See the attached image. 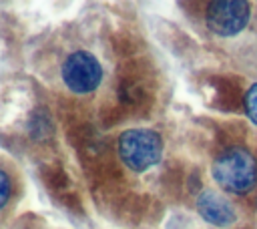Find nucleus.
Returning <instances> with one entry per match:
<instances>
[{
    "mask_svg": "<svg viewBox=\"0 0 257 229\" xmlns=\"http://www.w3.org/2000/svg\"><path fill=\"white\" fill-rule=\"evenodd\" d=\"M195 205L199 215L215 227H231L237 221V211L233 203L227 197H223L219 191H213V189L201 191Z\"/></svg>",
    "mask_w": 257,
    "mask_h": 229,
    "instance_id": "nucleus-5",
    "label": "nucleus"
},
{
    "mask_svg": "<svg viewBox=\"0 0 257 229\" xmlns=\"http://www.w3.org/2000/svg\"><path fill=\"white\" fill-rule=\"evenodd\" d=\"M249 16V4L243 0H215L207 6L205 22L219 36H235L247 26Z\"/></svg>",
    "mask_w": 257,
    "mask_h": 229,
    "instance_id": "nucleus-4",
    "label": "nucleus"
},
{
    "mask_svg": "<svg viewBox=\"0 0 257 229\" xmlns=\"http://www.w3.org/2000/svg\"><path fill=\"white\" fill-rule=\"evenodd\" d=\"M211 173L225 191L245 195L257 185V159L245 147H229L215 157Z\"/></svg>",
    "mask_w": 257,
    "mask_h": 229,
    "instance_id": "nucleus-1",
    "label": "nucleus"
},
{
    "mask_svg": "<svg viewBox=\"0 0 257 229\" xmlns=\"http://www.w3.org/2000/svg\"><path fill=\"white\" fill-rule=\"evenodd\" d=\"M243 104H245V112H247L249 121L257 125V82H255V84H251V86L247 88Z\"/></svg>",
    "mask_w": 257,
    "mask_h": 229,
    "instance_id": "nucleus-6",
    "label": "nucleus"
},
{
    "mask_svg": "<svg viewBox=\"0 0 257 229\" xmlns=\"http://www.w3.org/2000/svg\"><path fill=\"white\" fill-rule=\"evenodd\" d=\"M60 78L66 90L74 94H90L102 82V66L88 50L68 54L60 66Z\"/></svg>",
    "mask_w": 257,
    "mask_h": 229,
    "instance_id": "nucleus-3",
    "label": "nucleus"
},
{
    "mask_svg": "<svg viewBox=\"0 0 257 229\" xmlns=\"http://www.w3.org/2000/svg\"><path fill=\"white\" fill-rule=\"evenodd\" d=\"M116 151L124 167L135 173H145L163 157V139L151 129H128L118 137Z\"/></svg>",
    "mask_w": 257,
    "mask_h": 229,
    "instance_id": "nucleus-2",
    "label": "nucleus"
},
{
    "mask_svg": "<svg viewBox=\"0 0 257 229\" xmlns=\"http://www.w3.org/2000/svg\"><path fill=\"white\" fill-rule=\"evenodd\" d=\"M10 193H12V183L8 177V171L2 167L0 169V209H4L10 201Z\"/></svg>",
    "mask_w": 257,
    "mask_h": 229,
    "instance_id": "nucleus-7",
    "label": "nucleus"
}]
</instances>
